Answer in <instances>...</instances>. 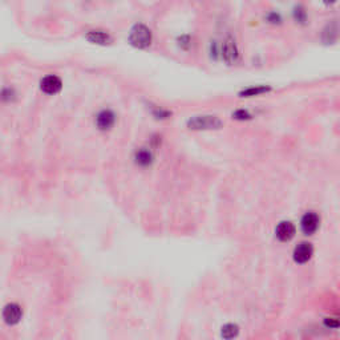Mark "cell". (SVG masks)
<instances>
[{"instance_id":"12","label":"cell","mask_w":340,"mask_h":340,"mask_svg":"<svg viewBox=\"0 0 340 340\" xmlns=\"http://www.w3.org/2000/svg\"><path fill=\"white\" fill-rule=\"evenodd\" d=\"M337 23L336 21H332V23L327 24V27L323 31V41L326 44H332L333 41L337 39Z\"/></svg>"},{"instance_id":"11","label":"cell","mask_w":340,"mask_h":340,"mask_svg":"<svg viewBox=\"0 0 340 340\" xmlns=\"http://www.w3.org/2000/svg\"><path fill=\"white\" fill-rule=\"evenodd\" d=\"M135 160H136V164H137V165L145 168V166H149L153 162V154L150 150L142 148L136 152Z\"/></svg>"},{"instance_id":"16","label":"cell","mask_w":340,"mask_h":340,"mask_svg":"<svg viewBox=\"0 0 340 340\" xmlns=\"http://www.w3.org/2000/svg\"><path fill=\"white\" fill-rule=\"evenodd\" d=\"M232 118H236V120H239V121H245V120H250V118H253L251 113L249 111H245V109H238L232 113Z\"/></svg>"},{"instance_id":"20","label":"cell","mask_w":340,"mask_h":340,"mask_svg":"<svg viewBox=\"0 0 340 340\" xmlns=\"http://www.w3.org/2000/svg\"><path fill=\"white\" fill-rule=\"evenodd\" d=\"M178 41H179V45H182V47H185V48H188V45H189V41H190V37L189 36H181L178 39Z\"/></svg>"},{"instance_id":"17","label":"cell","mask_w":340,"mask_h":340,"mask_svg":"<svg viewBox=\"0 0 340 340\" xmlns=\"http://www.w3.org/2000/svg\"><path fill=\"white\" fill-rule=\"evenodd\" d=\"M14 97L15 92L14 89H11V88H4V89L0 91V100H2V101H11Z\"/></svg>"},{"instance_id":"10","label":"cell","mask_w":340,"mask_h":340,"mask_svg":"<svg viewBox=\"0 0 340 340\" xmlns=\"http://www.w3.org/2000/svg\"><path fill=\"white\" fill-rule=\"evenodd\" d=\"M21 315H23V312H21L20 306L15 303H11L10 306L6 307L3 311L4 320L10 324L17 323V322L21 319Z\"/></svg>"},{"instance_id":"6","label":"cell","mask_w":340,"mask_h":340,"mask_svg":"<svg viewBox=\"0 0 340 340\" xmlns=\"http://www.w3.org/2000/svg\"><path fill=\"white\" fill-rule=\"evenodd\" d=\"M115 124L116 115L111 109H102L97 115V117H96V126L102 132L111 130L115 126Z\"/></svg>"},{"instance_id":"19","label":"cell","mask_w":340,"mask_h":340,"mask_svg":"<svg viewBox=\"0 0 340 340\" xmlns=\"http://www.w3.org/2000/svg\"><path fill=\"white\" fill-rule=\"evenodd\" d=\"M153 115H154L155 118H168L170 117V112L169 111H165V109L162 108H155L154 111H153Z\"/></svg>"},{"instance_id":"3","label":"cell","mask_w":340,"mask_h":340,"mask_svg":"<svg viewBox=\"0 0 340 340\" xmlns=\"http://www.w3.org/2000/svg\"><path fill=\"white\" fill-rule=\"evenodd\" d=\"M63 88V81L56 74H48L41 79L40 89L45 94H58Z\"/></svg>"},{"instance_id":"4","label":"cell","mask_w":340,"mask_h":340,"mask_svg":"<svg viewBox=\"0 0 340 340\" xmlns=\"http://www.w3.org/2000/svg\"><path fill=\"white\" fill-rule=\"evenodd\" d=\"M320 225V218L317 213L308 212L306 213L300 221V227H302V231L306 234V236H312L313 232L319 229Z\"/></svg>"},{"instance_id":"21","label":"cell","mask_w":340,"mask_h":340,"mask_svg":"<svg viewBox=\"0 0 340 340\" xmlns=\"http://www.w3.org/2000/svg\"><path fill=\"white\" fill-rule=\"evenodd\" d=\"M323 2L327 4V6H330V4H333V3H335V2H336V0H323Z\"/></svg>"},{"instance_id":"5","label":"cell","mask_w":340,"mask_h":340,"mask_svg":"<svg viewBox=\"0 0 340 340\" xmlns=\"http://www.w3.org/2000/svg\"><path fill=\"white\" fill-rule=\"evenodd\" d=\"M238 56H239V52H238V47H237V44H236V40H234L232 37H227L222 45L223 60H225L229 65H231V64H234V63H237V60H238Z\"/></svg>"},{"instance_id":"18","label":"cell","mask_w":340,"mask_h":340,"mask_svg":"<svg viewBox=\"0 0 340 340\" xmlns=\"http://www.w3.org/2000/svg\"><path fill=\"white\" fill-rule=\"evenodd\" d=\"M267 21L271 24H280L282 23V16H280L278 12H270L269 15L266 16Z\"/></svg>"},{"instance_id":"8","label":"cell","mask_w":340,"mask_h":340,"mask_svg":"<svg viewBox=\"0 0 340 340\" xmlns=\"http://www.w3.org/2000/svg\"><path fill=\"white\" fill-rule=\"evenodd\" d=\"M275 234L280 242H289L295 236V226L289 221H283L276 226Z\"/></svg>"},{"instance_id":"15","label":"cell","mask_w":340,"mask_h":340,"mask_svg":"<svg viewBox=\"0 0 340 340\" xmlns=\"http://www.w3.org/2000/svg\"><path fill=\"white\" fill-rule=\"evenodd\" d=\"M293 15L297 23H299V24L307 23V12H306V10H304V7H302V6H298V7L294 8Z\"/></svg>"},{"instance_id":"1","label":"cell","mask_w":340,"mask_h":340,"mask_svg":"<svg viewBox=\"0 0 340 340\" xmlns=\"http://www.w3.org/2000/svg\"><path fill=\"white\" fill-rule=\"evenodd\" d=\"M152 31L142 23L135 24L132 27L130 32H129V43H130V45L140 48V49L148 48L152 44Z\"/></svg>"},{"instance_id":"9","label":"cell","mask_w":340,"mask_h":340,"mask_svg":"<svg viewBox=\"0 0 340 340\" xmlns=\"http://www.w3.org/2000/svg\"><path fill=\"white\" fill-rule=\"evenodd\" d=\"M85 39L89 43L97 44V45H108V44L112 43L111 35L104 32V31H89L85 35Z\"/></svg>"},{"instance_id":"7","label":"cell","mask_w":340,"mask_h":340,"mask_svg":"<svg viewBox=\"0 0 340 340\" xmlns=\"http://www.w3.org/2000/svg\"><path fill=\"white\" fill-rule=\"evenodd\" d=\"M313 254V247L311 243L302 242L294 249V260L297 263H306L311 259Z\"/></svg>"},{"instance_id":"2","label":"cell","mask_w":340,"mask_h":340,"mask_svg":"<svg viewBox=\"0 0 340 340\" xmlns=\"http://www.w3.org/2000/svg\"><path fill=\"white\" fill-rule=\"evenodd\" d=\"M188 128L192 130H212L222 126V121L217 116H196L188 121Z\"/></svg>"},{"instance_id":"14","label":"cell","mask_w":340,"mask_h":340,"mask_svg":"<svg viewBox=\"0 0 340 340\" xmlns=\"http://www.w3.org/2000/svg\"><path fill=\"white\" fill-rule=\"evenodd\" d=\"M239 328L237 324H226V326L222 327V336L225 339H232V337L238 336Z\"/></svg>"},{"instance_id":"13","label":"cell","mask_w":340,"mask_h":340,"mask_svg":"<svg viewBox=\"0 0 340 340\" xmlns=\"http://www.w3.org/2000/svg\"><path fill=\"white\" fill-rule=\"evenodd\" d=\"M271 91V88L266 87V85H256V87H250L247 89H243L239 96L241 97H254V96H260L263 93Z\"/></svg>"}]
</instances>
